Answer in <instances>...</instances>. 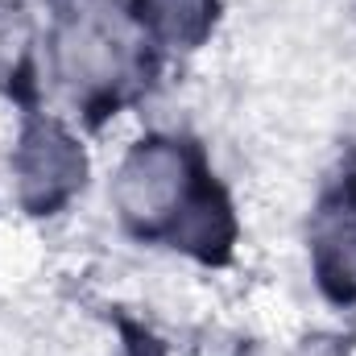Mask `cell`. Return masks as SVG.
<instances>
[{"instance_id":"obj_1","label":"cell","mask_w":356,"mask_h":356,"mask_svg":"<svg viewBox=\"0 0 356 356\" xmlns=\"http://www.w3.org/2000/svg\"><path fill=\"white\" fill-rule=\"evenodd\" d=\"M319 269L336 298L356 294V182L319 216Z\"/></svg>"}]
</instances>
